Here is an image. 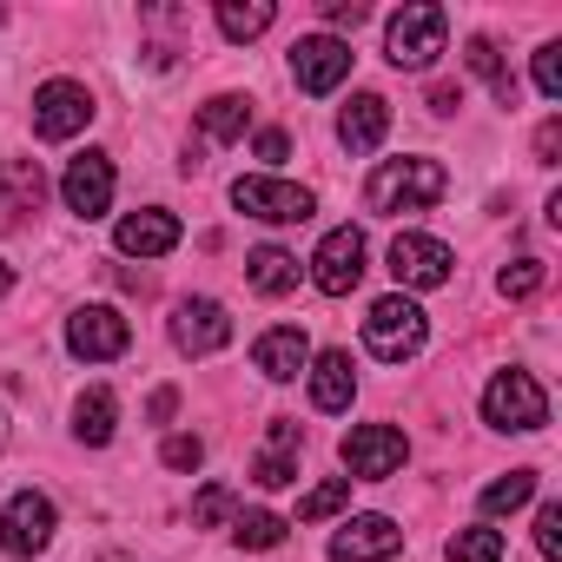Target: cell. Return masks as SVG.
<instances>
[{"label": "cell", "mask_w": 562, "mask_h": 562, "mask_svg": "<svg viewBox=\"0 0 562 562\" xmlns=\"http://www.w3.org/2000/svg\"><path fill=\"white\" fill-rule=\"evenodd\" d=\"M60 192H67V212L106 218V205H113V159H106V153H80V159L67 166Z\"/></svg>", "instance_id": "cell-15"}, {"label": "cell", "mask_w": 562, "mask_h": 562, "mask_svg": "<svg viewBox=\"0 0 562 562\" xmlns=\"http://www.w3.org/2000/svg\"><path fill=\"white\" fill-rule=\"evenodd\" d=\"M457 106H463V87L437 80V87H430V113H457Z\"/></svg>", "instance_id": "cell-39"}, {"label": "cell", "mask_w": 562, "mask_h": 562, "mask_svg": "<svg viewBox=\"0 0 562 562\" xmlns=\"http://www.w3.org/2000/svg\"><path fill=\"white\" fill-rule=\"evenodd\" d=\"M232 205H238L245 218H265V225H305V218L318 212L312 186H292V179H265V172L238 179V186H232Z\"/></svg>", "instance_id": "cell-5"}, {"label": "cell", "mask_w": 562, "mask_h": 562, "mask_svg": "<svg viewBox=\"0 0 562 562\" xmlns=\"http://www.w3.org/2000/svg\"><path fill=\"white\" fill-rule=\"evenodd\" d=\"M238 516V496L225 490V483H205L199 496H192V529H218V522H232Z\"/></svg>", "instance_id": "cell-31"}, {"label": "cell", "mask_w": 562, "mask_h": 562, "mask_svg": "<svg viewBox=\"0 0 562 562\" xmlns=\"http://www.w3.org/2000/svg\"><path fill=\"white\" fill-rule=\"evenodd\" d=\"M384 133H391V100H384V93H358V100L338 113V139H345L351 153H378Z\"/></svg>", "instance_id": "cell-19"}, {"label": "cell", "mask_w": 562, "mask_h": 562, "mask_svg": "<svg viewBox=\"0 0 562 562\" xmlns=\"http://www.w3.org/2000/svg\"><path fill=\"white\" fill-rule=\"evenodd\" d=\"M113 245H120L126 258H166V251L179 245V218H172V212H159V205L126 212V218H120V232H113Z\"/></svg>", "instance_id": "cell-17"}, {"label": "cell", "mask_w": 562, "mask_h": 562, "mask_svg": "<svg viewBox=\"0 0 562 562\" xmlns=\"http://www.w3.org/2000/svg\"><path fill=\"white\" fill-rule=\"evenodd\" d=\"M172 345H179L186 358H212V351H225V345H232V318H225V305H212V299H186V305L172 312Z\"/></svg>", "instance_id": "cell-13"}, {"label": "cell", "mask_w": 562, "mask_h": 562, "mask_svg": "<svg viewBox=\"0 0 562 562\" xmlns=\"http://www.w3.org/2000/svg\"><path fill=\"white\" fill-rule=\"evenodd\" d=\"M251 153H258L265 166H278V159H285V153H292V139H285V133H278V126H265V133L251 139Z\"/></svg>", "instance_id": "cell-37"}, {"label": "cell", "mask_w": 562, "mask_h": 562, "mask_svg": "<svg viewBox=\"0 0 562 562\" xmlns=\"http://www.w3.org/2000/svg\"><path fill=\"white\" fill-rule=\"evenodd\" d=\"M41 199H47L41 159H0V212L21 218V212H41Z\"/></svg>", "instance_id": "cell-21"}, {"label": "cell", "mask_w": 562, "mask_h": 562, "mask_svg": "<svg viewBox=\"0 0 562 562\" xmlns=\"http://www.w3.org/2000/svg\"><path fill=\"white\" fill-rule=\"evenodd\" d=\"M463 67H470V74H476V80H483V87L496 93V106H516V80H509V67H503V54H496V47H490L483 34H476V41L463 47Z\"/></svg>", "instance_id": "cell-26"}, {"label": "cell", "mask_w": 562, "mask_h": 562, "mask_svg": "<svg viewBox=\"0 0 562 562\" xmlns=\"http://www.w3.org/2000/svg\"><path fill=\"white\" fill-rule=\"evenodd\" d=\"M351 397H358L351 351H325V358H312V404H318V411H351Z\"/></svg>", "instance_id": "cell-22"}, {"label": "cell", "mask_w": 562, "mask_h": 562, "mask_svg": "<svg viewBox=\"0 0 562 562\" xmlns=\"http://www.w3.org/2000/svg\"><path fill=\"white\" fill-rule=\"evenodd\" d=\"M536 549H542V562H562V503L536 509Z\"/></svg>", "instance_id": "cell-33"}, {"label": "cell", "mask_w": 562, "mask_h": 562, "mask_svg": "<svg viewBox=\"0 0 562 562\" xmlns=\"http://www.w3.org/2000/svg\"><path fill=\"white\" fill-rule=\"evenodd\" d=\"M450 562H503V529L490 522H470L450 536Z\"/></svg>", "instance_id": "cell-29"}, {"label": "cell", "mask_w": 562, "mask_h": 562, "mask_svg": "<svg viewBox=\"0 0 562 562\" xmlns=\"http://www.w3.org/2000/svg\"><path fill=\"white\" fill-rule=\"evenodd\" d=\"M345 74H351V47H345L338 34H305V41L292 47V80H299V93H331V87H345Z\"/></svg>", "instance_id": "cell-12"}, {"label": "cell", "mask_w": 562, "mask_h": 562, "mask_svg": "<svg viewBox=\"0 0 562 562\" xmlns=\"http://www.w3.org/2000/svg\"><path fill=\"white\" fill-rule=\"evenodd\" d=\"M54 529H60V516L41 490H14L8 509H0V549L8 555H41L54 542Z\"/></svg>", "instance_id": "cell-8"}, {"label": "cell", "mask_w": 562, "mask_h": 562, "mask_svg": "<svg viewBox=\"0 0 562 562\" xmlns=\"http://www.w3.org/2000/svg\"><path fill=\"white\" fill-rule=\"evenodd\" d=\"M14 292V265H0V299H8Z\"/></svg>", "instance_id": "cell-41"}, {"label": "cell", "mask_w": 562, "mask_h": 562, "mask_svg": "<svg viewBox=\"0 0 562 562\" xmlns=\"http://www.w3.org/2000/svg\"><path fill=\"white\" fill-rule=\"evenodd\" d=\"M450 192V172L437 159H384L364 186V205L378 218H404V212H430Z\"/></svg>", "instance_id": "cell-1"}, {"label": "cell", "mask_w": 562, "mask_h": 562, "mask_svg": "<svg viewBox=\"0 0 562 562\" xmlns=\"http://www.w3.org/2000/svg\"><path fill=\"white\" fill-rule=\"evenodd\" d=\"M358 278H364V232L358 225L325 232V245L312 251V285L325 299H345V292H358Z\"/></svg>", "instance_id": "cell-9"}, {"label": "cell", "mask_w": 562, "mask_h": 562, "mask_svg": "<svg viewBox=\"0 0 562 562\" xmlns=\"http://www.w3.org/2000/svg\"><path fill=\"white\" fill-rule=\"evenodd\" d=\"M424 338H430V325H424V312H417L404 292H397V299H378L371 318H364V345H371V358H384V364L417 358Z\"/></svg>", "instance_id": "cell-4"}, {"label": "cell", "mask_w": 562, "mask_h": 562, "mask_svg": "<svg viewBox=\"0 0 562 562\" xmlns=\"http://www.w3.org/2000/svg\"><path fill=\"white\" fill-rule=\"evenodd\" d=\"M245 126H251V100H245V93H212V100L199 106V139H212V146L245 139Z\"/></svg>", "instance_id": "cell-24"}, {"label": "cell", "mask_w": 562, "mask_h": 562, "mask_svg": "<svg viewBox=\"0 0 562 562\" xmlns=\"http://www.w3.org/2000/svg\"><path fill=\"white\" fill-rule=\"evenodd\" d=\"M542 285H549V265H542V258H516V265L496 271V292H503V299H536Z\"/></svg>", "instance_id": "cell-30"}, {"label": "cell", "mask_w": 562, "mask_h": 562, "mask_svg": "<svg viewBox=\"0 0 562 562\" xmlns=\"http://www.w3.org/2000/svg\"><path fill=\"white\" fill-rule=\"evenodd\" d=\"M113 430H120V397H113L106 384H93V391L74 404V437H80L87 450H100V443H113Z\"/></svg>", "instance_id": "cell-23"}, {"label": "cell", "mask_w": 562, "mask_h": 562, "mask_svg": "<svg viewBox=\"0 0 562 562\" xmlns=\"http://www.w3.org/2000/svg\"><path fill=\"white\" fill-rule=\"evenodd\" d=\"M146 411H153V424H166V417L179 411V391H153V404H146Z\"/></svg>", "instance_id": "cell-40"}, {"label": "cell", "mask_w": 562, "mask_h": 562, "mask_svg": "<svg viewBox=\"0 0 562 562\" xmlns=\"http://www.w3.org/2000/svg\"><path fill=\"white\" fill-rule=\"evenodd\" d=\"M404 549V529L391 516H351L331 536V562H391Z\"/></svg>", "instance_id": "cell-14"}, {"label": "cell", "mask_w": 562, "mask_h": 562, "mask_svg": "<svg viewBox=\"0 0 562 562\" xmlns=\"http://www.w3.org/2000/svg\"><path fill=\"white\" fill-rule=\"evenodd\" d=\"M450 265H457V251L443 245V238H424V232H397L391 238V278L404 292H437V285H450Z\"/></svg>", "instance_id": "cell-7"}, {"label": "cell", "mask_w": 562, "mask_h": 562, "mask_svg": "<svg viewBox=\"0 0 562 562\" xmlns=\"http://www.w3.org/2000/svg\"><path fill=\"white\" fill-rule=\"evenodd\" d=\"M443 41H450V14L437 8V0H404V8L391 14V27H384V54H391L397 74H424V67H437Z\"/></svg>", "instance_id": "cell-2"}, {"label": "cell", "mask_w": 562, "mask_h": 562, "mask_svg": "<svg viewBox=\"0 0 562 562\" xmlns=\"http://www.w3.org/2000/svg\"><path fill=\"white\" fill-rule=\"evenodd\" d=\"M351 503V476H331V483H318L305 503H299V522H325V516H338Z\"/></svg>", "instance_id": "cell-32"}, {"label": "cell", "mask_w": 562, "mask_h": 562, "mask_svg": "<svg viewBox=\"0 0 562 562\" xmlns=\"http://www.w3.org/2000/svg\"><path fill=\"white\" fill-rule=\"evenodd\" d=\"M364 14H371L364 0H325V21H331V27H358Z\"/></svg>", "instance_id": "cell-38"}, {"label": "cell", "mask_w": 562, "mask_h": 562, "mask_svg": "<svg viewBox=\"0 0 562 562\" xmlns=\"http://www.w3.org/2000/svg\"><path fill=\"white\" fill-rule=\"evenodd\" d=\"M93 113H100V106H93V93H87L80 80H47V87L34 93V133H41V139H74Z\"/></svg>", "instance_id": "cell-11"}, {"label": "cell", "mask_w": 562, "mask_h": 562, "mask_svg": "<svg viewBox=\"0 0 562 562\" xmlns=\"http://www.w3.org/2000/svg\"><path fill=\"white\" fill-rule=\"evenodd\" d=\"M232 536H238V549H278L292 536V522L278 516V509H238L232 516Z\"/></svg>", "instance_id": "cell-27"}, {"label": "cell", "mask_w": 562, "mask_h": 562, "mask_svg": "<svg viewBox=\"0 0 562 562\" xmlns=\"http://www.w3.org/2000/svg\"><path fill=\"white\" fill-rule=\"evenodd\" d=\"M299 258L285 251V245H258L251 258H245V285L258 292V299H285V292H299Z\"/></svg>", "instance_id": "cell-20"}, {"label": "cell", "mask_w": 562, "mask_h": 562, "mask_svg": "<svg viewBox=\"0 0 562 562\" xmlns=\"http://www.w3.org/2000/svg\"><path fill=\"white\" fill-rule=\"evenodd\" d=\"M483 424H490V430H516V437H529V430L549 424V391H542L529 371H496L490 391H483Z\"/></svg>", "instance_id": "cell-3"}, {"label": "cell", "mask_w": 562, "mask_h": 562, "mask_svg": "<svg viewBox=\"0 0 562 562\" xmlns=\"http://www.w3.org/2000/svg\"><path fill=\"white\" fill-rule=\"evenodd\" d=\"M562 159V120H542L536 126V166H555Z\"/></svg>", "instance_id": "cell-36"}, {"label": "cell", "mask_w": 562, "mask_h": 562, "mask_svg": "<svg viewBox=\"0 0 562 562\" xmlns=\"http://www.w3.org/2000/svg\"><path fill=\"white\" fill-rule=\"evenodd\" d=\"M126 345H133V325H126L113 305H80V312L67 318V351L87 358V364H106V358H120Z\"/></svg>", "instance_id": "cell-10"}, {"label": "cell", "mask_w": 562, "mask_h": 562, "mask_svg": "<svg viewBox=\"0 0 562 562\" xmlns=\"http://www.w3.org/2000/svg\"><path fill=\"white\" fill-rule=\"evenodd\" d=\"M536 496V470H509V476H496L490 490H483V516H509V509H522Z\"/></svg>", "instance_id": "cell-28"}, {"label": "cell", "mask_w": 562, "mask_h": 562, "mask_svg": "<svg viewBox=\"0 0 562 562\" xmlns=\"http://www.w3.org/2000/svg\"><path fill=\"white\" fill-rule=\"evenodd\" d=\"M251 364H258L271 384H292V378L312 364V338H305L299 325H278V331H265V338L251 345Z\"/></svg>", "instance_id": "cell-18"}, {"label": "cell", "mask_w": 562, "mask_h": 562, "mask_svg": "<svg viewBox=\"0 0 562 562\" xmlns=\"http://www.w3.org/2000/svg\"><path fill=\"white\" fill-rule=\"evenodd\" d=\"M159 457H166V470H199V463H205V443H199V437H166Z\"/></svg>", "instance_id": "cell-35"}, {"label": "cell", "mask_w": 562, "mask_h": 562, "mask_svg": "<svg viewBox=\"0 0 562 562\" xmlns=\"http://www.w3.org/2000/svg\"><path fill=\"white\" fill-rule=\"evenodd\" d=\"M536 93L542 100H562V47H536Z\"/></svg>", "instance_id": "cell-34"}, {"label": "cell", "mask_w": 562, "mask_h": 562, "mask_svg": "<svg viewBox=\"0 0 562 562\" xmlns=\"http://www.w3.org/2000/svg\"><path fill=\"white\" fill-rule=\"evenodd\" d=\"M271 21H278L271 0H218V34L225 41H258Z\"/></svg>", "instance_id": "cell-25"}, {"label": "cell", "mask_w": 562, "mask_h": 562, "mask_svg": "<svg viewBox=\"0 0 562 562\" xmlns=\"http://www.w3.org/2000/svg\"><path fill=\"white\" fill-rule=\"evenodd\" d=\"M299 450H305V430H299L292 417H271V437H265V450H258V463H251V483H258V490L299 483Z\"/></svg>", "instance_id": "cell-16"}, {"label": "cell", "mask_w": 562, "mask_h": 562, "mask_svg": "<svg viewBox=\"0 0 562 562\" xmlns=\"http://www.w3.org/2000/svg\"><path fill=\"white\" fill-rule=\"evenodd\" d=\"M338 457H345L351 483H384V476H397V470H404L411 443H404V430H397V424H351V437L338 443Z\"/></svg>", "instance_id": "cell-6"}, {"label": "cell", "mask_w": 562, "mask_h": 562, "mask_svg": "<svg viewBox=\"0 0 562 562\" xmlns=\"http://www.w3.org/2000/svg\"><path fill=\"white\" fill-rule=\"evenodd\" d=\"M0 450H8V417H0Z\"/></svg>", "instance_id": "cell-42"}]
</instances>
